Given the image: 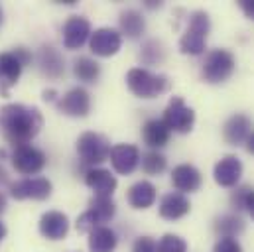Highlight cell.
<instances>
[{"mask_svg":"<svg viewBox=\"0 0 254 252\" xmlns=\"http://www.w3.org/2000/svg\"><path fill=\"white\" fill-rule=\"evenodd\" d=\"M54 97H56V91H54V89H50V91L44 93V99H46V101H54Z\"/></svg>","mask_w":254,"mask_h":252,"instance_id":"38","label":"cell"},{"mask_svg":"<svg viewBox=\"0 0 254 252\" xmlns=\"http://www.w3.org/2000/svg\"><path fill=\"white\" fill-rule=\"evenodd\" d=\"M46 162H48L46 154L30 144L16 146L12 152V166L16 168V172H20L24 176H34V174L42 172Z\"/></svg>","mask_w":254,"mask_h":252,"instance_id":"9","label":"cell"},{"mask_svg":"<svg viewBox=\"0 0 254 252\" xmlns=\"http://www.w3.org/2000/svg\"><path fill=\"white\" fill-rule=\"evenodd\" d=\"M89 46L95 56L111 58V56L119 54V50L123 48V36L113 28H99V30L91 32Z\"/></svg>","mask_w":254,"mask_h":252,"instance_id":"10","label":"cell"},{"mask_svg":"<svg viewBox=\"0 0 254 252\" xmlns=\"http://www.w3.org/2000/svg\"><path fill=\"white\" fill-rule=\"evenodd\" d=\"M209 30H211L209 14L203 12V10L193 12L190 18V26H188L186 34L180 40V52L186 54V56H199V54H203Z\"/></svg>","mask_w":254,"mask_h":252,"instance_id":"3","label":"cell"},{"mask_svg":"<svg viewBox=\"0 0 254 252\" xmlns=\"http://www.w3.org/2000/svg\"><path fill=\"white\" fill-rule=\"evenodd\" d=\"M251 186H243V188L235 189L233 197H231V203H233V209L237 211H245V201H247V195L251 193Z\"/></svg>","mask_w":254,"mask_h":252,"instance_id":"32","label":"cell"},{"mask_svg":"<svg viewBox=\"0 0 254 252\" xmlns=\"http://www.w3.org/2000/svg\"><path fill=\"white\" fill-rule=\"evenodd\" d=\"M91 38V22L83 16H71L64 26V46L67 50H79Z\"/></svg>","mask_w":254,"mask_h":252,"instance_id":"14","label":"cell"},{"mask_svg":"<svg viewBox=\"0 0 254 252\" xmlns=\"http://www.w3.org/2000/svg\"><path fill=\"white\" fill-rule=\"evenodd\" d=\"M0 24H2V8H0Z\"/></svg>","mask_w":254,"mask_h":252,"instance_id":"41","label":"cell"},{"mask_svg":"<svg viewBox=\"0 0 254 252\" xmlns=\"http://www.w3.org/2000/svg\"><path fill=\"white\" fill-rule=\"evenodd\" d=\"M77 154H79L81 162L87 166L103 164V162H107V158L111 154V144L103 134L85 132L77 140Z\"/></svg>","mask_w":254,"mask_h":252,"instance_id":"6","label":"cell"},{"mask_svg":"<svg viewBox=\"0 0 254 252\" xmlns=\"http://www.w3.org/2000/svg\"><path fill=\"white\" fill-rule=\"evenodd\" d=\"M213 176L221 188H233L239 184L243 176V162L237 156H225L223 160L217 162Z\"/></svg>","mask_w":254,"mask_h":252,"instance_id":"15","label":"cell"},{"mask_svg":"<svg viewBox=\"0 0 254 252\" xmlns=\"http://www.w3.org/2000/svg\"><path fill=\"white\" fill-rule=\"evenodd\" d=\"M73 73L83 83H95L99 79V75H101V67L91 58H79L73 63Z\"/></svg>","mask_w":254,"mask_h":252,"instance_id":"26","label":"cell"},{"mask_svg":"<svg viewBox=\"0 0 254 252\" xmlns=\"http://www.w3.org/2000/svg\"><path fill=\"white\" fill-rule=\"evenodd\" d=\"M117 233L109 227H99L89 233V251L91 252H113L117 249Z\"/></svg>","mask_w":254,"mask_h":252,"instance_id":"24","label":"cell"},{"mask_svg":"<svg viewBox=\"0 0 254 252\" xmlns=\"http://www.w3.org/2000/svg\"><path fill=\"white\" fill-rule=\"evenodd\" d=\"M245 144H247L249 154H253V156H254V132H251V136L247 138V142H245Z\"/></svg>","mask_w":254,"mask_h":252,"instance_id":"36","label":"cell"},{"mask_svg":"<svg viewBox=\"0 0 254 252\" xmlns=\"http://www.w3.org/2000/svg\"><path fill=\"white\" fill-rule=\"evenodd\" d=\"M239 6L247 14V18L254 20V0H239Z\"/></svg>","mask_w":254,"mask_h":252,"instance_id":"34","label":"cell"},{"mask_svg":"<svg viewBox=\"0 0 254 252\" xmlns=\"http://www.w3.org/2000/svg\"><path fill=\"white\" fill-rule=\"evenodd\" d=\"M38 67L50 79L62 77L65 71V63L62 54L52 46H42L40 48V52H38Z\"/></svg>","mask_w":254,"mask_h":252,"instance_id":"18","label":"cell"},{"mask_svg":"<svg viewBox=\"0 0 254 252\" xmlns=\"http://www.w3.org/2000/svg\"><path fill=\"white\" fill-rule=\"evenodd\" d=\"M154 201H156V188L146 180L136 182L128 189V203L134 209H148L154 205Z\"/></svg>","mask_w":254,"mask_h":252,"instance_id":"23","label":"cell"},{"mask_svg":"<svg viewBox=\"0 0 254 252\" xmlns=\"http://www.w3.org/2000/svg\"><path fill=\"white\" fill-rule=\"evenodd\" d=\"M166 58V50L160 42L156 40H148L144 46H142V52H140V60L146 65H156V63H162Z\"/></svg>","mask_w":254,"mask_h":252,"instance_id":"28","label":"cell"},{"mask_svg":"<svg viewBox=\"0 0 254 252\" xmlns=\"http://www.w3.org/2000/svg\"><path fill=\"white\" fill-rule=\"evenodd\" d=\"M58 109H60V113H64L67 117L83 119L91 113V95L83 87H75L60 99Z\"/></svg>","mask_w":254,"mask_h":252,"instance_id":"11","label":"cell"},{"mask_svg":"<svg viewBox=\"0 0 254 252\" xmlns=\"http://www.w3.org/2000/svg\"><path fill=\"white\" fill-rule=\"evenodd\" d=\"M69 231V219L60 211H48L40 219V233L50 241L64 239Z\"/></svg>","mask_w":254,"mask_h":252,"instance_id":"20","label":"cell"},{"mask_svg":"<svg viewBox=\"0 0 254 252\" xmlns=\"http://www.w3.org/2000/svg\"><path fill=\"white\" fill-rule=\"evenodd\" d=\"M32 62V54L24 48L0 54V95L6 97L8 89L18 83L22 67Z\"/></svg>","mask_w":254,"mask_h":252,"instance_id":"5","label":"cell"},{"mask_svg":"<svg viewBox=\"0 0 254 252\" xmlns=\"http://www.w3.org/2000/svg\"><path fill=\"white\" fill-rule=\"evenodd\" d=\"M85 184L95 191L97 197H113L117 189V178L103 168H89L85 174Z\"/></svg>","mask_w":254,"mask_h":252,"instance_id":"16","label":"cell"},{"mask_svg":"<svg viewBox=\"0 0 254 252\" xmlns=\"http://www.w3.org/2000/svg\"><path fill=\"white\" fill-rule=\"evenodd\" d=\"M160 252H188V243L178 235H164L158 243Z\"/></svg>","mask_w":254,"mask_h":252,"instance_id":"30","label":"cell"},{"mask_svg":"<svg viewBox=\"0 0 254 252\" xmlns=\"http://www.w3.org/2000/svg\"><path fill=\"white\" fill-rule=\"evenodd\" d=\"M4 209H6V199H4V195L0 193V213H2Z\"/></svg>","mask_w":254,"mask_h":252,"instance_id":"39","label":"cell"},{"mask_svg":"<svg viewBox=\"0 0 254 252\" xmlns=\"http://www.w3.org/2000/svg\"><path fill=\"white\" fill-rule=\"evenodd\" d=\"M251 128H253V123L247 115H235L225 123L223 138L227 140V144L239 146V144L247 142V138L251 136Z\"/></svg>","mask_w":254,"mask_h":252,"instance_id":"19","label":"cell"},{"mask_svg":"<svg viewBox=\"0 0 254 252\" xmlns=\"http://www.w3.org/2000/svg\"><path fill=\"white\" fill-rule=\"evenodd\" d=\"M146 30V22H144V16L138 12V10H127L121 14V32L127 36V38H140Z\"/></svg>","mask_w":254,"mask_h":252,"instance_id":"25","label":"cell"},{"mask_svg":"<svg viewBox=\"0 0 254 252\" xmlns=\"http://www.w3.org/2000/svg\"><path fill=\"white\" fill-rule=\"evenodd\" d=\"M191 209L190 199L184 195V193H178V191H172V193H166L162 197V203H160V217L168 219V221H176V219H182L184 215H188Z\"/></svg>","mask_w":254,"mask_h":252,"instance_id":"17","label":"cell"},{"mask_svg":"<svg viewBox=\"0 0 254 252\" xmlns=\"http://www.w3.org/2000/svg\"><path fill=\"white\" fill-rule=\"evenodd\" d=\"M170 136H172V132L164 125L162 119H152L142 128V138H144L146 146H150V148H164L170 142Z\"/></svg>","mask_w":254,"mask_h":252,"instance_id":"22","label":"cell"},{"mask_svg":"<svg viewBox=\"0 0 254 252\" xmlns=\"http://www.w3.org/2000/svg\"><path fill=\"white\" fill-rule=\"evenodd\" d=\"M6 182H8V174H6V170L0 164V184H6Z\"/></svg>","mask_w":254,"mask_h":252,"instance_id":"37","label":"cell"},{"mask_svg":"<svg viewBox=\"0 0 254 252\" xmlns=\"http://www.w3.org/2000/svg\"><path fill=\"white\" fill-rule=\"evenodd\" d=\"M117 213V205L113 201V197H93L89 201V209L77 219V231L79 233H91L99 227H103V223L111 221Z\"/></svg>","mask_w":254,"mask_h":252,"instance_id":"4","label":"cell"},{"mask_svg":"<svg viewBox=\"0 0 254 252\" xmlns=\"http://www.w3.org/2000/svg\"><path fill=\"white\" fill-rule=\"evenodd\" d=\"M164 125L170 128V132H191V128L195 125V113L193 109L186 105V101L182 97H174L170 101V105L166 107L164 111V117H162Z\"/></svg>","mask_w":254,"mask_h":252,"instance_id":"8","label":"cell"},{"mask_svg":"<svg viewBox=\"0 0 254 252\" xmlns=\"http://www.w3.org/2000/svg\"><path fill=\"white\" fill-rule=\"evenodd\" d=\"M213 252H243L241 245L237 239H231V237H221L215 245Z\"/></svg>","mask_w":254,"mask_h":252,"instance_id":"31","label":"cell"},{"mask_svg":"<svg viewBox=\"0 0 254 252\" xmlns=\"http://www.w3.org/2000/svg\"><path fill=\"white\" fill-rule=\"evenodd\" d=\"M10 195L14 199H38L44 201L52 195V184L46 178H30L20 180L10 186Z\"/></svg>","mask_w":254,"mask_h":252,"instance_id":"12","label":"cell"},{"mask_svg":"<svg viewBox=\"0 0 254 252\" xmlns=\"http://www.w3.org/2000/svg\"><path fill=\"white\" fill-rule=\"evenodd\" d=\"M168 162L166 158L160 154V152H148L144 158H142V170L148 174V176H158L166 170Z\"/></svg>","mask_w":254,"mask_h":252,"instance_id":"29","label":"cell"},{"mask_svg":"<svg viewBox=\"0 0 254 252\" xmlns=\"http://www.w3.org/2000/svg\"><path fill=\"white\" fill-rule=\"evenodd\" d=\"M127 85L136 97L154 99V97L164 95L170 89V79L166 75L152 73V71H148L144 67H134V69L128 71Z\"/></svg>","mask_w":254,"mask_h":252,"instance_id":"2","label":"cell"},{"mask_svg":"<svg viewBox=\"0 0 254 252\" xmlns=\"http://www.w3.org/2000/svg\"><path fill=\"white\" fill-rule=\"evenodd\" d=\"M4 235H6V227H4L2 223H0V241L4 239Z\"/></svg>","mask_w":254,"mask_h":252,"instance_id":"40","label":"cell"},{"mask_svg":"<svg viewBox=\"0 0 254 252\" xmlns=\"http://www.w3.org/2000/svg\"><path fill=\"white\" fill-rule=\"evenodd\" d=\"M245 209L251 213V217L254 219V189H251V193L247 195V201H245Z\"/></svg>","mask_w":254,"mask_h":252,"instance_id":"35","label":"cell"},{"mask_svg":"<svg viewBox=\"0 0 254 252\" xmlns=\"http://www.w3.org/2000/svg\"><path fill=\"white\" fill-rule=\"evenodd\" d=\"M235 56L227 50H213L203 62V79L207 83H225L235 73Z\"/></svg>","mask_w":254,"mask_h":252,"instance_id":"7","label":"cell"},{"mask_svg":"<svg viewBox=\"0 0 254 252\" xmlns=\"http://www.w3.org/2000/svg\"><path fill=\"white\" fill-rule=\"evenodd\" d=\"M109 158H111V164H113L115 172L128 176L140 164V150L134 144H117V146L111 148Z\"/></svg>","mask_w":254,"mask_h":252,"instance_id":"13","label":"cell"},{"mask_svg":"<svg viewBox=\"0 0 254 252\" xmlns=\"http://www.w3.org/2000/svg\"><path fill=\"white\" fill-rule=\"evenodd\" d=\"M172 184L178 193H193L201 188V174L190 164H182L172 172Z\"/></svg>","mask_w":254,"mask_h":252,"instance_id":"21","label":"cell"},{"mask_svg":"<svg viewBox=\"0 0 254 252\" xmlns=\"http://www.w3.org/2000/svg\"><path fill=\"white\" fill-rule=\"evenodd\" d=\"M215 229L221 237H231L235 239L237 235H241L245 231V223L239 215H223L221 219H217Z\"/></svg>","mask_w":254,"mask_h":252,"instance_id":"27","label":"cell"},{"mask_svg":"<svg viewBox=\"0 0 254 252\" xmlns=\"http://www.w3.org/2000/svg\"><path fill=\"white\" fill-rule=\"evenodd\" d=\"M44 126V117L36 107L26 105H6L0 109V132L16 146L28 144Z\"/></svg>","mask_w":254,"mask_h":252,"instance_id":"1","label":"cell"},{"mask_svg":"<svg viewBox=\"0 0 254 252\" xmlns=\"http://www.w3.org/2000/svg\"><path fill=\"white\" fill-rule=\"evenodd\" d=\"M132 252H160L158 251V243L150 237H140L136 239L134 247H132Z\"/></svg>","mask_w":254,"mask_h":252,"instance_id":"33","label":"cell"}]
</instances>
